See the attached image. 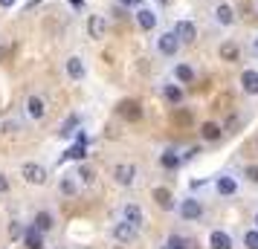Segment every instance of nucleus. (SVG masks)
I'll list each match as a JSON object with an SVG mask.
<instances>
[{"label": "nucleus", "instance_id": "nucleus-28", "mask_svg": "<svg viewBox=\"0 0 258 249\" xmlns=\"http://www.w3.org/2000/svg\"><path fill=\"white\" fill-rule=\"evenodd\" d=\"M76 128H79V116H70V119H67V122H64V128H61V131H58V136H64V139H70V136H73V131H76Z\"/></svg>", "mask_w": 258, "mask_h": 249}, {"label": "nucleus", "instance_id": "nucleus-24", "mask_svg": "<svg viewBox=\"0 0 258 249\" xmlns=\"http://www.w3.org/2000/svg\"><path fill=\"white\" fill-rule=\"evenodd\" d=\"M163 96H165V102H168V105H180V102H183V90H180L177 84H165Z\"/></svg>", "mask_w": 258, "mask_h": 249}, {"label": "nucleus", "instance_id": "nucleus-2", "mask_svg": "<svg viewBox=\"0 0 258 249\" xmlns=\"http://www.w3.org/2000/svg\"><path fill=\"white\" fill-rule=\"evenodd\" d=\"M177 214H180L186 223H195V220H200V217H203V206H200L198 197H186V200L177 206Z\"/></svg>", "mask_w": 258, "mask_h": 249}, {"label": "nucleus", "instance_id": "nucleus-30", "mask_svg": "<svg viewBox=\"0 0 258 249\" xmlns=\"http://www.w3.org/2000/svg\"><path fill=\"white\" fill-rule=\"evenodd\" d=\"M174 122H177V125H191V110H177Z\"/></svg>", "mask_w": 258, "mask_h": 249}, {"label": "nucleus", "instance_id": "nucleus-41", "mask_svg": "<svg viewBox=\"0 0 258 249\" xmlns=\"http://www.w3.org/2000/svg\"><path fill=\"white\" fill-rule=\"evenodd\" d=\"M255 229H258V214H255Z\"/></svg>", "mask_w": 258, "mask_h": 249}, {"label": "nucleus", "instance_id": "nucleus-11", "mask_svg": "<svg viewBox=\"0 0 258 249\" xmlns=\"http://www.w3.org/2000/svg\"><path fill=\"white\" fill-rule=\"evenodd\" d=\"M215 191H218L221 197H232L235 191H238V180L229 177V174H221V177L215 180Z\"/></svg>", "mask_w": 258, "mask_h": 249}, {"label": "nucleus", "instance_id": "nucleus-13", "mask_svg": "<svg viewBox=\"0 0 258 249\" xmlns=\"http://www.w3.org/2000/svg\"><path fill=\"white\" fill-rule=\"evenodd\" d=\"M151 197H154V203H157L160 209H165V212L177 209V206H174V194H171L168 189H163V186H160V189H154V191H151Z\"/></svg>", "mask_w": 258, "mask_h": 249}, {"label": "nucleus", "instance_id": "nucleus-23", "mask_svg": "<svg viewBox=\"0 0 258 249\" xmlns=\"http://www.w3.org/2000/svg\"><path fill=\"white\" fill-rule=\"evenodd\" d=\"M58 189H61V194H64V197H73V194L79 191V183H76V177H73V174H67V177H61Z\"/></svg>", "mask_w": 258, "mask_h": 249}, {"label": "nucleus", "instance_id": "nucleus-35", "mask_svg": "<svg viewBox=\"0 0 258 249\" xmlns=\"http://www.w3.org/2000/svg\"><path fill=\"white\" fill-rule=\"evenodd\" d=\"M76 142H79V145H87V133H84V131H76Z\"/></svg>", "mask_w": 258, "mask_h": 249}, {"label": "nucleus", "instance_id": "nucleus-1", "mask_svg": "<svg viewBox=\"0 0 258 249\" xmlns=\"http://www.w3.org/2000/svg\"><path fill=\"white\" fill-rule=\"evenodd\" d=\"M21 177H24L29 186H44L49 174H47V168L38 165V162H24V165H21Z\"/></svg>", "mask_w": 258, "mask_h": 249}, {"label": "nucleus", "instance_id": "nucleus-5", "mask_svg": "<svg viewBox=\"0 0 258 249\" xmlns=\"http://www.w3.org/2000/svg\"><path fill=\"white\" fill-rule=\"evenodd\" d=\"M110 237H113V240H119V243H131V240L137 237V226L125 223V220L119 217V223H113V229H110Z\"/></svg>", "mask_w": 258, "mask_h": 249}, {"label": "nucleus", "instance_id": "nucleus-33", "mask_svg": "<svg viewBox=\"0 0 258 249\" xmlns=\"http://www.w3.org/2000/svg\"><path fill=\"white\" fill-rule=\"evenodd\" d=\"M9 191V180H6V174H0V194H6Z\"/></svg>", "mask_w": 258, "mask_h": 249}, {"label": "nucleus", "instance_id": "nucleus-19", "mask_svg": "<svg viewBox=\"0 0 258 249\" xmlns=\"http://www.w3.org/2000/svg\"><path fill=\"white\" fill-rule=\"evenodd\" d=\"M137 24L145 29V32H151L154 26H157V15L151 12V9H145V6H140V12H137Z\"/></svg>", "mask_w": 258, "mask_h": 249}, {"label": "nucleus", "instance_id": "nucleus-20", "mask_svg": "<svg viewBox=\"0 0 258 249\" xmlns=\"http://www.w3.org/2000/svg\"><path fill=\"white\" fill-rule=\"evenodd\" d=\"M32 226L35 229H41V232H52V226H55V217L49 212H38L35 217H32Z\"/></svg>", "mask_w": 258, "mask_h": 249}, {"label": "nucleus", "instance_id": "nucleus-12", "mask_svg": "<svg viewBox=\"0 0 258 249\" xmlns=\"http://www.w3.org/2000/svg\"><path fill=\"white\" fill-rule=\"evenodd\" d=\"M87 35L90 38H105L107 35V21L102 15H90V18H87Z\"/></svg>", "mask_w": 258, "mask_h": 249}, {"label": "nucleus", "instance_id": "nucleus-32", "mask_svg": "<svg viewBox=\"0 0 258 249\" xmlns=\"http://www.w3.org/2000/svg\"><path fill=\"white\" fill-rule=\"evenodd\" d=\"M79 177H82L84 183H93V180H96V174H93V171H90L87 165H82V168H79Z\"/></svg>", "mask_w": 258, "mask_h": 249}, {"label": "nucleus", "instance_id": "nucleus-4", "mask_svg": "<svg viewBox=\"0 0 258 249\" xmlns=\"http://www.w3.org/2000/svg\"><path fill=\"white\" fill-rule=\"evenodd\" d=\"M119 217H122L125 223L137 226V229L145 223V212H142V206H137V203H125V206L119 209Z\"/></svg>", "mask_w": 258, "mask_h": 249}, {"label": "nucleus", "instance_id": "nucleus-42", "mask_svg": "<svg viewBox=\"0 0 258 249\" xmlns=\"http://www.w3.org/2000/svg\"><path fill=\"white\" fill-rule=\"evenodd\" d=\"M163 249H168V246H165V243H163Z\"/></svg>", "mask_w": 258, "mask_h": 249}, {"label": "nucleus", "instance_id": "nucleus-27", "mask_svg": "<svg viewBox=\"0 0 258 249\" xmlns=\"http://www.w3.org/2000/svg\"><path fill=\"white\" fill-rule=\"evenodd\" d=\"M165 246L168 249H191V243H188L183 235H168L165 237Z\"/></svg>", "mask_w": 258, "mask_h": 249}, {"label": "nucleus", "instance_id": "nucleus-6", "mask_svg": "<svg viewBox=\"0 0 258 249\" xmlns=\"http://www.w3.org/2000/svg\"><path fill=\"white\" fill-rule=\"evenodd\" d=\"M235 240L229 232H223V229H212L209 232V249H232Z\"/></svg>", "mask_w": 258, "mask_h": 249}, {"label": "nucleus", "instance_id": "nucleus-26", "mask_svg": "<svg viewBox=\"0 0 258 249\" xmlns=\"http://www.w3.org/2000/svg\"><path fill=\"white\" fill-rule=\"evenodd\" d=\"M215 15H218V21H221L223 26H232L235 24V12H232V6H226V3H221Z\"/></svg>", "mask_w": 258, "mask_h": 249}, {"label": "nucleus", "instance_id": "nucleus-10", "mask_svg": "<svg viewBox=\"0 0 258 249\" xmlns=\"http://www.w3.org/2000/svg\"><path fill=\"white\" fill-rule=\"evenodd\" d=\"M157 49H160L163 55H177V49H180V41H177L174 32H165V35L157 38Z\"/></svg>", "mask_w": 258, "mask_h": 249}, {"label": "nucleus", "instance_id": "nucleus-25", "mask_svg": "<svg viewBox=\"0 0 258 249\" xmlns=\"http://www.w3.org/2000/svg\"><path fill=\"white\" fill-rule=\"evenodd\" d=\"M174 75H177V81H183V84H191V81H195V70H191L188 64H177V67H174Z\"/></svg>", "mask_w": 258, "mask_h": 249}, {"label": "nucleus", "instance_id": "nucleus-37", "mask_svg": "<svg viewBox=\"0 0 258 249\" xmlns=\"http://www.w3.org/2000/svg\"><path fill=\"white\" fill-rule=\"evenodd\" d=\"M67 3H70V6H73V9H82V6H84V3H82V0H67Z\"/></svg>", "mask_w": 258, "mask_h": 249}, {"label": "nucleus", "instance_id": "nucleus-9", "mask_svg": "<svg viewBox=\"0 0 258 249\" xmlns=\"http://www.w3.org/2000/svg\"><path fill=\"white\" fill-rule=\"evenodd\" d=\"M174 35L180 44H191L195 38H198V26L191 24V21H180V24L174 26Z\"/></svg>", "mask_w": 258, "mask_h": 249}, {"label": "nucleus", "instance_id": "nucleus-34", "mask_svg": "<svg viewBox=\"0 0 258 249\" xmlns=\"http://www.w3.org/2000/svg\"><path fill=\"white\" fill-rule=\"evenodd\" d=\"M9 235H12V237H21V235H24V229H21L18 223H12V229H9Z\"/></svg>", "mask_w": 258, "mask_h": 249}, {"label": "nucleus", "instance_id": "nucleus-15", "mask_svg": "<svg viewBox=\"0 0 258 249\" xmlns=\"http://www.w3.org/2000/svg\"><path fill=\"white\" fill-rule=\"evenodd\" d=\"M67 75H70L73 81H82L84 75H87V70H84V61L79 58V55H73V58H67Z\"/></svg>", "mask_w": 258, "mask_h": 249}, {"label": "nucleus", "instance_id": "nucleus-38", "mask_svg": "<svg viewBox=\"0 0 258 249\" xmlns=\"http://www.w3.org/2000/svg\"><path fill=\"white\" fill-rule=\"evenodd\" d=\"M0 6H3V9H9V6H15V0H0Z\"/></svg>", "mask_w": 258, "mask_h": 249}, {"label": "nucleus", "instance_id": "nucleus-17", "mask_svg": "<svg viewBox=\"0 0 258 249\" xmlns=\"http://www.w3.org/2000/svg\"><path fill=\"white\" fill-rule=\"evenodd\" d=\"M47 113V105H44V99H38V96H29L26 99V116L29 119H44Z\"/></svg>", "mask_w": 258, "mask_h": 249}, {"label": "nucleus", "instance_id": "nucleus-43", "mask_svg": "<svg viewBox=\"0 0 258 249\" xmlns=\"http://www.w3.org/2000/svg\"><path fill=\"white\" fill-rule=\"evenodd\" d=\"M255 145H258V142H255Z\"/></svg>", "mask_w": 258, "mask_h": 249}, {"label": "nucleus", "instance_id": "nucleus-14", "mask_svg": "<svg viewBox=\"0 0 258 249\" xmlns=\"http://www.w3.org/2000/svg\"><path fill=\"white\" fill-rule=\"evenodd\" d=\"M221 61H226V64H238V61H241V47H238L235 41H223L221 44Z\"/></svg>", "mask_w": 258, "mask_h": 249}, {"label": "nucleus", "instance_id": "nucleus-21", "mask_svg": "<svg viewBox=\"0 0 258 249\" xmlns=\"http://www.w3.org/2000/svg\"><path fill=\"white\" fill-rule=\"evenodd\" d=\"M160 165H163L165 171H177V168L183 165V159H180V154H174V151H165V154L160 156Z\"/></svg>", "mask_w": 258, "mask_h": 249}, {"label": "nucleus", "instance_id": "nucleus-36", "mask_svg": "<svg viewBox=\"0 0 258 249\" xmlns=\"http://www.w3.org/2000/svg\"><path fill=\"white\" fill-rule=\"evenodd\" d=\"M122 6H142V0H119Z\"/></svg>", "mask_w": 258, "mask_h": 249}, {"label": "nucleus", "instance_id": "nucleus-31", "mask_svg": "<svg viewBox=\"0 0 258 249\" xmlns=\"http://www.w3.org/2000/svg\"><path fill=\"white\" fill-rule=\"evenodd\" d=\"M244 177L249 180V183H258V165H246L244 168Z\"/></svg>", "mask_w": 258, "mask_h": 249}, {"label": "nucleus", "instance_id": "nucleus-8", "mask_svg": "<svg viewBox=\"0 0 258 249\" xmlns=\"http://www.w3.org/2000/svg\"><path fill=\"white\" fill-rule=\"evenodd\" d=\"M21 240H24L26 249H44V232L35 229V226H26L24 235H21Z\"/></svg>", "mask_w": 258, "mask_h": 249}, {"label": "nucleus", "instance_id": "nucleus-7", "mask_svg": "<svg viewBox=\"0 0 258 249\" xmlns=\"http://www.w3.org/2000/svg\"><path fill=\"white\" fill-rule=\"evenodd\" d=\"M134 177H137V168L131 165V162H119L113 168V180H116L119 186H134Z\"/></svg>", "mask_w": 258, "mask_h": 249}, {"label": "nucleus", "instance_id": "nucleus-18", "mask_svg": "<svg viewBox=\"0 0 258 249\" xmlns=\"http://www.w3.org/2000/svg\"><path fill=\"white\" fill-rule=\"evenodd\" d=\"M200 136H203L206 142H218L223 136V128L218 122H203V125H200Z\"/></svg>", "mask_w": 258, "mask_h": 249}, {"label": "nucleus", "instance_id": "nucleus-16", "mask_svg": "<svg viewBox=\"0 0 258 249\" xmlns=\"http://www.w3.org/2000/svg\"><path fill=\"white\" fill-rule=\"evenodd\" d=\"M241 87L246 96H258V70H244L241 72Z\"/></svg>", "mask_w": 258, "mask_h": 249}, {"label": "nucleus", "instance_id": "nucleus-3", "mask_svg": "<svg viewBox=\"0 0 258 249\" xmlns=\"http://www.w3.org/2000/svg\"><path fill=\"white\" fill-rule=\"evenodd\" d=\"M116 113L125 119V122H140L142 119V105L137 102V99H122V102L116 105Z\"/></svg>", "mask_w": 258, "mask_h": 249}, {"label": "nucleus", "instance_id": "nucleus-39", "mask_svg": "<svg viewBox=\"0 0 258 249\" xmlns=\"http://www.w3.org/2000/svg\"><path fill=\"white\" fill-rule=\"evenodd\" d=\"M38 3H41V0H29V3H26V9H32V6H38Z\"/></svg>", "mask_w": 258, "mask_h": 249}, {"label": "nucleus", "instance_id": "nucleus-40", "mask_svg": "<svg viewBox=\"0 0 258 249\" xmlns=\"http://www.w3.org/2000/svg\"><path fill=\"white\" fill-rule=\"evenodd\" d=\"M252 52H255V55H258V38H255V41H252Z\"/></svg>", "mask_w": 258, "mask_h": 249}, {"label": "nucleus", "instance_id": "nucleus-22", "mask_svg": "<svg viewBox=\"0 0 258 249\" xmlns=\"http://www.w3.org/2000/svg\"><path fill=\"white\" fill-rule=\"evenodd\" d=\"M84 156H87V148L76 142V145H70V148L61 154V162H70V159H84Z\"/></svg>", "mask_w": 258, "mask_h": 249}, {"label": "nucleus", "instance_id": "nucleus-29", "mask_svg": "<svg viewBox=\"0 0 258 249\" xmlns=\"http://www.w3.org/2000/svg\"><path fill=\"white\" fill-rule=\"evenodd\" d=\"M244 246H246V249H258V229H249V232H244Z\"/></svg>", "mask_w": 258, "mask_h": 249}]
</instances>
